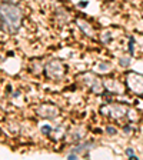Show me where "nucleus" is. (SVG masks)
<instances>
[{
	"mask_svg": "<svg viewBox=\"0 0 143 160\" xmlns=\"http://www.w3.org/2000/svg\"><path fill=\"white\" fill-rule=\"evenodd\" d=\"M40 130H42V133L46 134V136H50V133H52V127L49 126V124H44V126L40 127Z\"/></svg>",
	"mask_w": 143,
	"mask_h": 160,
	"instance_id": "9",
	"label": "nucleus"
},
{
	"mask_svg": "<svg viewBox=\"0 0 143 160\" xmlns=\"http://www.w3.org/2000/svg\"><path fill=\"white\" fill-rule=\"evenodd\" d=\"M106 132H107V133H109V134H116V129H115V127H112V126H109V127H107V129H106Z\"/></svg>",
	"mask_w": 143,
	"mask_h": 160,
	"instance_id": "12",
	"label": "nucleus"
},
{
	"mask_svg": "<svg viewBox=\"0 0 143 160\" xmlns=\"http://www.w3.org/2000/svg\"><path fill=\"white\" fill-rule=\"evenodd\" d=\"M77 26L80 27V30H83V32H84V33H86L89 37H94V30H93V27L90 26L87 22H84V20H77Z\"/></svg>",
	"mask_w": 143,
	"mask_h": 160,
	"instance_id": "7",
	"label": "nucleus"
},
{
	"mask_svg": "<svg viewBox=\"0 0 143 160\" xmlns=\"http://www.w3.org/2000/svg\"><path fill=\"white\" fill-rule=\"evenodd\" d=\"M110 112H112V116L116 117V119H120L126 113V107L125 106H120V104H115V106H110Z\"/></svg>",
	"mask_w": 143,
	"mask_h": 160,
	"instance_id": "8",
	"label": "nucleus"
},
{
	"mask_svg": "<svg viewBox=\"0 0 143 160\" xmlns=\"http://www.w3.org/2000/svg\"><path fill=\"white\" fill-rule=\"evenodd\" d=\"M129 63H130L129 57H122V59H120V64H122V66H129Z\"/></svg>",
	"mask_w": 143,
	"mask_h": 160,
	"instance_id": "11",
	"label": "nucleus"
},
{
	"mask_svg": "<svg viewBox=\"0 0 143 160\" xmlns=\"http://www.w3.org/2000/svg\"><path fill=\"white\" fill-rule=\"evenodd\" d=\"M125 133H130V127H129V126L125 127Z\"/></svg>",
	"mask_w": 143,
	"mask_h": 160,
	"instance_id": "14",
	"label": "nucleus"
},
{
	"mask_svg": "<svg viewBox=\"0 0 143 160\" xmlns=\"http://www.w3.org/2000/svg\"><path fill=\"white\" fill-rule=\"evenodd\" d=\"M126 84L133 93L143 94V76L130 72L126 76Z\"/></svg>",
	"mask_w": 143,
	"mask_h": 160,
	"instance_id": "3",
	"label": "nucleus"
},
{
	"mask_svg": "<svg viewBox=\"0 0 143 160\" xmlns=\"http://www.w3.org/2000/svg\"><path fill=\"white\" fill-rule=\"evenodd\" d=\"M93 147V143L92 142H84V143H79L76 147H72L69 153H67V159H79L80 156H89V152Z\"/></svg>",
	"mask_w": 143,
	"mask_h": 160,
	"instance_id": "4",
	"label": "nucleus"
},
{
	"mask_svg": "<svg viewBox=\"0 0 143 160\" xmlns=\"http://www.w3.org/2000/svg\"><path fill=\"white\" fill-rule=\"evenodd\" d=\"M133 43H135V40L130 37V44H129V49H130V54H133Z\"/></svg>",
	"mask_w": 143,
	"mask_h": 160,
	"instance_id": "13",
	"label": "nucleus"
},
{
	"mask_svg": "<svg viewBox=\"0 0 143 160\" xmlns=\"http://www.w3.org/2000/svg\"><path fill=\"white\" fill-rule=\"evenodd\" d=\"M22 9L12 3H2L0 4V19L3 20L4 26L9 29V32H16L22 24Z\"/></svg>",
	"mask_w": 143,
	"mask_h": 160,
	"instance_id": "1",
	"label": "nucleus"
},
{
	"mask_svg": "<svg viewBox=\"0 0 143 160\" xmlns=\"http://www.w3.org/2000/svg\"><path fill=\"white\" fill-rule=\"evenodd\" d=\"M44 73L49 79L59 80L64 76V64L62 60L59 59H52L47 62V64L44 66Z\"/></svg>",
	"mask_w": 143,
	"mask_h": 160,
	"instance_id": "2",
	"label": "nucleus"
},
{
	"mask_svg": "<svg viewBox=\"0 0 143 160\" xmlns=\"http://www.w3.org/2000/svg\"><path fill=\"white\" fill-rule=\"evenodd\" d=\"M82 79H83V82L87 84L89 87H92V90H93L94 93H100L102 92V82H100V79L97 76H94V74L92 73H84L83 76H82Z\"/></svg>",
	"mask_w": 143,
	"mask_h": 160,
	"instance_id": "6",
	"label": "nucleus"
},
{
	"mask_svg": "<svg viewBox=\"0 0 143 160\" xmlns=\"http://www.w3.org/2000/svg\"><path fill=\"white\" fill-rule=\"evenodd\" d=\"M37 114L43 119H54L59 116V109L54 104H42L37 107Z\"/></svg>",
	"mask_w": 143,
	"mask_h": 160,
	"instance_id": "5",
	"label": "nucleus"
},
{
	"mask_svg": "<svg viewBox=\"0 0 143 160\" xmlns=\"http://www.w3.org/2000/svg\"><path fill=\"white\" fill-rule=\"evenodd\" d=\"M126 154H127V156H129V159H132V160L137 159V156H136V154H135L133 149H127V150H126Z\"/></svg>",
	"mask_w": 143,
	"mask_h": 160,
	"instance_id": "10",
	"label": "nucleus"
}]
</instances>
